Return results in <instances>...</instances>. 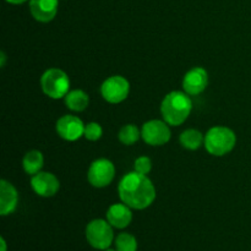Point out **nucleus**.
Returning <instances> with one entry per match:
<instances>
[{
    "label": "nucleus",
    "instance_id": "20e7f679",
    "mask_svg": "<svg viewBox=\"0 0 251 251\" xmlns=\"http://www.w3.org/2000/svg\"><path fill=\"white\" fill-rule=\"evenodd\" d=\"M41 86L43 92L53 100L65 98L70 91V78L60 69H49L42 75Z\"/></svg>",
    "mask_w": 251,
    "mask_h": 251
},
{
    "label": "nucleus",
    "instance_id": "412c9836",
    "mask_svg": "<svg viewBox=\"0 0 251 251\" xmlns=\"http://www.w3.org/2000/svg\"><path fill=\"white\" fill-rule=\"evenodd\" d=\"M134 168H135V172H137V173H141V174H145V176H147L152 169V161L149 158V157H145V156L139 157V158L135 161Z\"/></svg>",
    "mask_w": 251,
    "mask_h": 251
},
{
    "label": "nucleus",
    "instance_id": "9b49d317",
    "mask_svg": "<svg viewBox=\"0 0 251 251\" xmlns=\"http://www.w3.org/2000/svg\"><path fill=\"white\" fill-rule=\"evenodd\" d=\"M208 85V74L203 68L196 66L189 70L183 78L184 92L189 96H198L206 90Z\"/></svg>",
    "mask_w": 251,
    "mask_h": 251
},
{
    "label": "nucleus",
    "instance_id": "5701e85b",
    "mask_svg": "<svg viewBox=\"0 0 251 251\" xmlns=\"http://www.w3.org/2000/svg\"><path fill=\"white\" fill-rule=\"evenodd\" d=\"M6 1L10 2V4L19 5V4H24V2H26L27 0H6Z\"/></svg>",
    "mask_w": 251,
    "mask_h": 251
},
{
    "label": "nucleus",
    "instance_id": "39448f33",
    "mask_svg": "<svg viewBox=\"0 0 251 251\" xmlns=\"http://www.w3.org/2000/svg\"><path fill=\"white\" fill-rule=\"evenodd\" d=\"M86 239L97 250H107L114 240L113 226L108 221L93 220L86 227Z\"/></svg>",
    "mask_w": 251,
    "mask_h": 251
},
{
    "label": "nucleus",
    "instance_id": "b1692460",
    "mask_svg": "<svg viewBox=\"0 0 251 251\" xmlns=\"http://www.w3.org/2000/svg\"><path fill=\"white\" fill-rule=\"evenodd\" d=\"M0 243H1V251H6V242H5L4 238L0 239Z\"/></svg>",
    "mask_w": 251,
    "mask_h": 251
},
{
    "label": "nucleus",
    "instance_id": "423d86ee",
    "mask_svg": "<svg viewBox=\"0 0 251 251\" xmlns=\"http://www.w3.org/2000/svg\"><path fill=\"white\" fill-rule=\"evenodd\" d=\"M130 92V83L123 76H112V77L107 78L104 82L100 86V93L102 97L104 98L107 102L113 103V104H118L125 100L129 96Z\"/></svg>",
    "mask_w": 251,
    "mask_h": 251
},
{
    "label": "nucleus",
    "instance_id": "0eeeda50",
    "mask_svg": "<svg viewBox=\"0 0 251 251\" xmlns=\"http://www.w3.org/2000/svg\"><path fill=\"white\" fill-rule=\"evenodd\" d=\"M115 176V167L109 159H96L91 164L87 173V179L90 184L95 188H105L113 181Z\"/></svg>",
    "mask_w": 251,
    "mask_h": 251
},
{
    "label": "nucleus",
    "instance_id": "f03ea898",
    "mask_svg": "<svg viewBox=\"0 0 251 251\" xmlns=\"http://www.w3.org/2000/svg\"><path fill=\"white\" fill-rule=\"evenodd\" d=\"M193 102L190 96L181 91H173L164 97L161 104V113L164 122L172 126L181 125L190 115Z\"/></svg>",
    "mask_w": 251,
    "mask_h": 251
},
{
    "label": "nucleus",
    "instance_id": "4468645a",
    "mask_svg": "<svg viewBox=\"0 0 251 251\" xmlns=\"http://www.w3.org/2000/svg\"><path fill=\"white\" fill-rule=\"evenodd\" d=\"M107 221L118 229H124L131 223V207L123 203H114L107 211Z\"/></svg>",
    "mask_w": 251,
    "mask_h": 251
},
{
    "label": "nucleus",
    "instance_id": "6e6552de",
    "mask_svg": "<svg viewBox=\"0 0 251 251\" xmlns=\"http://www.w3.org/2000/svg\"><path fill=\"white\" fill-rule=\"evenodd\" d=\"M166 122L162 120H150L145 123L141 129V136L147 145L162 146L171 140V129Z\"/></svg>",
    "mask_w": 251,
    "mask_h": 251
},
{
    "label": "nucleus",
    "instance_id": "f3484780",
    "mask_svg": "<svg viewBox=\"0 0 251 251\" xmlns=\"http://www.w3.org/2000/svg\"><path fill=\"white\" fill-rule=\"evenodd\" d=\"M203 142H205V137L199 130L188 129L180 135L181 146L186 150H190V151L200 149Z\"/></svg>",
    "mask_w": 251,
    "mask_h": 251
},
{
    "label": "nucleus",
    "instance_id": "dca6fc26",
    "mask_svg": "<svg viewBox=\"0 0 251 251\" xmlns=\"http://www.w3.org/2000/svg\"><path fill=\"white\" fill-rule=\"evenodd\" d=\"M44 164V158L42 152L36 151V150H32V151L27 152L24 157V161H22V166H24L25 172L29 176H34V174L39 173L41 169L43 168Z\"/></svg>",
    "mask_w": 251,
    "mask_h": 251
},
{
    "label": "nucleus",
    "instance_id": "1a4fd4ad",
    "mask_svg": "<svg viewBox=\"0 0 251 251\" xmlns=\"http://www.w3.org/2000/svg\"><path fill=\"white\" fill-rule=\"evenodd\" d=\"M56 132L66 141H76L85 134V124L75 115H64L56 122Z\"/></svg>",
    "mask_w": 251,
    "mask_h": 251
},
{
    "label": "nucleus",
    "instance_id": "ddd939ff",
    "mask_svg": "<svg viewBox=\"0 0 251 251\" xmlns=\"http://www.w3.org/2000/svg\"><path fill=\"white\" fill-rule=\"evenodd\" d=\"M19 203V194L15 186L2 179L0 181V215H11Z\"/></svg>",
    "mask_w": 251,
    "mask_h": 251
},
{
    "label": "nucleus",
    "instance_id": "a211bd4d",
    "mask_svg": "<svg viewBox=\"0 0 251 251\" xmlns=\"http://www.w3.org/2000/svg\"><path fill=\"white\" fill-rule=\"evenodd\" d=\"M140 136H141V132H140L139 127L134 124L124 125V126L120 129L119 135H118L120 142L126 145V146H131V145H134L135 142L140 139Z\"/></svg>",
    "mask_w": 251,
    "mask_h": 251
},
{
    "label": "nucleus",
    "instance_id": "9d476101",
    "mask_svg": "<svg viewBox=\"0 0 251 251\" xmlns=\"http://www.w3.org/2000/svg\"><path fill=\"white\" fill-rule=\"evenodd\" d=\"M31 186L37 195L42 198H51L59 191L60 183L54 174L48 172H39L32 176Z\"/></svg>",
    "mask_w": 251,
    "mask_h": 251
},
{
    "label": "nucleus",
    "instance_id": "7ed1b4c3",
    "mask_svg": "<svg viewBox=\"0 0 251 251\" xmlns=\"http://www.w3.org/2000/svg\"><path fill=\"white\" fill-rule=\"evenodd\" d=\"M237 144V136L232 129L226 126L211 127L205 136L206 150L210 154L222 157L233 151Z\"/></svg>",
    "mask_w": 251,
    "mask_h": 251
},
{
    "label": "nucleus",
    "instance_id": "4be33fe9",
    "mask_svg": "<svg viewBox=\"0 0 251 251\" xmlns=\"http://www.w3.org/2000/svg\"><path fill=\"white\" fill-rule=\"evenodd\" d=\"M0 59H1V63H0V66H1V68H4V66H5V61H6V56H5L4 51H1V53H0Z\"/></svg>",
    "mask_w": 251,
    "mask_h": 251
},
{
    "label": "nucleus",
    "instance_id": "f257e3e1",
    "mask_svg": "<svg viewBox=\"0 0 251 251\" xmlns=\"http://www.w3.org/2000/svg\"><path fill=\"white\" fill-rule=\"evenodd\" d=\"M118 191L120 200L134 210L150 207L156 199V188L151 179L135 171L123 176Z\"/></svg>",
    "mask_w": 251,
    "mask_h": 251
},
{
    "label": "nucleus",
    "instance_id": "393cba45",
    "mask_svg": "<svg viewBox=\"0 0 251 251\" xmlns=\"http://www.w3.org/2000/svg\"><path fill=\"white\" fill-rule=\"evenodd\" d=\"M104 251H118V250L117 249H115V250L114 249H107V250H104Z\"/></svg>",
    "mask_w": 251,
    "mask_h": 251
},
{
    "label": "nucleus",
    "instance_id": "6ab92c4d",
    "mask_svg": "<svg viewBox=\"0 0 251 251\" xmlns=\"http://www.w3.org/2000/svg\"><path fill=\"white\" fill-rule=\"evenodd\" d=\"M115 248L118 251H136L137 240L130 233H120L115 238Z\"/></svg>",
    "mask_w": 251,
    "mask_h": 251
},
{
    "label": "nucleus",
    "instance_id": "aec40b11",
    "mask_svg": "<svg viewBox=\"0 0 251 251\" xmlns=\"http://www.w3.org/2000/svg\"><path fill=\"white\" fill-rule=\"evenodd\" d=\"M103 129L98 123H88L85 125V134L83 136L88 140V141H98L102 137Z\"/></svg>",
    "mask_w": 251,
    "mask_h": 251
},
{
    "label": "nucleus",
    "instance_id": "f8f14e48",
    "mask_svg": "<svg viewBox=\"0 0 251 251\" xmlns=\"http://www.w3.org/2000/svg\"><path fill=\"white\" fill-rule=\"evenodd\" d=\"M59 0H29V11L39 22H50L56 16Z\"/></svg>",
    "mask_w": 251,
    "mask_h": 251
},
{
    "label": "nucleus",
    "instance_id": "2eb2a0df",
    "mask_svg": "<svg viewBox=\"0 0 251 251\" xmlns=\"http://www.w3.org/2000/svg\"><path fill=\"white\" fill-rule=\"evenodd\" d=\"M90 98L82 90H73L65 96V104L73 112H82L88 107Z\"/></svg>",
    "mask_w": 251,
    "mask_h": 251
}]
</instances>
